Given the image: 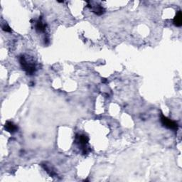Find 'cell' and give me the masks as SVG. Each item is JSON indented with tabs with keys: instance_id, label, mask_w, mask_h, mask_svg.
I'll list each match as a JSON object with an SVG mask.
<instances>
[{
	"instance_id": "cell-8",
	"label": "cell",
	"mask_w": 182,
	"mask_h": 182,
	"mask_svg": "<svg viewBox=\"0 0 182 182\" xmlns=\"http://www.w3.org/2000/svg\"><path fill=\"white\" fill-rule=\"evenodd\" d=\"M2 29L6 32H11V29L7 24H4V25L2 26Z\"/></svg>"
},
{
	"instance_id": "cell-7",
	"label": "cell",
	"mask_w": 182,
	"mask_h": 182,
	"mask_svg": "<svg viewBox=\"0 0 182 182\" xmlns=\"http://www.w3.org/2000/svg\"><path fill=\"white\" fill-rule=\"evenodd\" d=\"M173 23L177 27H181L182 26V14L181 10L177 11L173 20Z\"/></svg>"
},
{
	"instance_id": "cell-6",
	"label": "cell",
	"mask_w": 182,
	"mask_h": 182,
	"mask_svg": "<svg viewBox=\"0 0 182 182\" xmlns=\"http://www.w3.org/2000/svg\"><path fill=\"white\" fill-rule=\"evenodd\" d=\"M4 128H5L7 132H10L11 134L14 133V132H16L18 130V127L15 124H14V122L10 121L6 122L5 125H4Z\"/></svg>"
},
{
	"instance_id": "cell-5",
	"label": "cell",
	"mask_w": 182,
	"mask_h": 182,
	"mask_svg": "<svg viewBox=\"0 0 182 182\" xmlns=\"http://www.w3.org/2000/svg\"><path fill=\"white\" fill-rule=\"evenodd\" d=\"M36 30L39 33H43L45 32L46 29V24L43 23L42 21V17L41 16V18H39V20L36 21V26H35Z\"/></svg>"
},
{
	"instance_id": "cell-4",
	"label": "cell",
	"mask_w": 182,
	"mask_h": 182,
	"mask_svg": "<svg viewBox=\"0 0 182 182\" xmlns=\"http://www.w3.org/2000/svg\"><path fill=\"white\" fill-rule=\"evenodd\" d=\"M88 8H89L92 12L96 14L98 16H101L103 14H105V9L100 5H95L93 6L92 4H88Z\"/></svg>"
},
{
	"instance_id": "cell-3",
	"label": "cell",
	"mask_w": 182,
	"mask_h": 182,
	"mask_svg": "<svg viewBox=\"0 0 182 182\" xmlns=\"http://www.w3.org/2000/svg\"><path fill=\"white\" fill-rule=\"evenodd\" d=\"M75 142L83 148V154L88 153V148L86 147V145L89 142V138L85 134H76Z\"/></svg>"
},
{
	"instance_id": "cell-1",
	"label": "cell",
	"mask_w": 182,
	"mask_h": 182,
	"mask_svg": "<svg viewBox=\"0 0 182 182\" xmlns=\"http://www.w3.org/2000/svg\"><path fill=\"white\" fill-rule=\"evenodd\" d=\"M19 63H20L22 69L26 71L27 75H32L35 73L36 71L35 63L27 61L25 56L22 55L19 57Z\"/></svg>"
},
{
	"instance_id": "cell-9",
	"label": "cell",
	"mask_w": 182,
	"mask_h": 182,
	"mask_svg": "<svg viewBox=\"0 0 182 182\" xmlns=\"http://www.w3.org/2000/svg\"><path fill=\"white\" fill-rule=\"evenodd\" d=\"M44 43H45L46 45H47V44L49 43V39L48 37H46L44 39Z\"/></svg>"
},
{
	"instance_id": "cell-2",
	"label": "cell",
	"mask_w": 182,
	"mask_h": 182,
	"mask_svg": "<svg viewBox=\"0 0 182 182\" xmlns=\"http://www.w3.org/2000/svg\"><path fill=\"white\" fill-rule=\"evenodd\" d=\"M161 122L164 127H166L167 129L177 131L179 129V125L174 120L166 117L163 115H161Z\"/></svg>"
}]
</instances>
